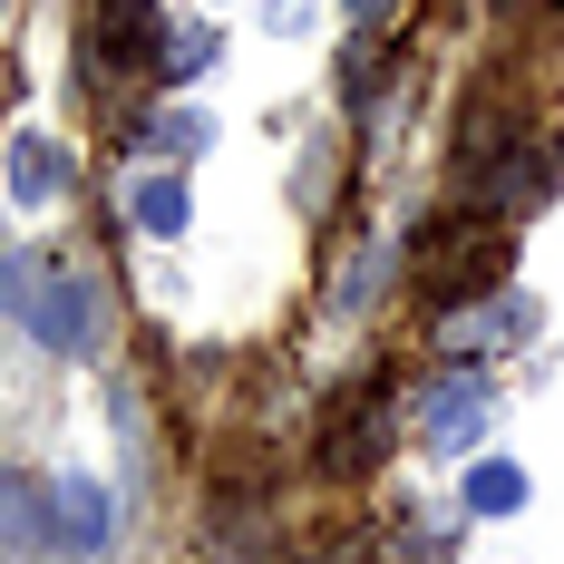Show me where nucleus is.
I'll return each instance as SVG.
<instances>
[{"mask_svg": "<svg viewBox=\"0 0 564 564\" xmlns=\"http://www.w3.org/2000/svg\"><path fill=\"white\" fill-rule=\"evenodd\" d=\"M0 312L50 350H98V282L58 253H0Z\"/></svg>", "mask_w": 564, "mask_h": 564, "instance_id": "1", "label": "nucleus"}, {"mask_svg": "<svg viewBox=\"0 0 564 564\" xmlns=\"http://www.w3.org/2000/svg\"><path fill=\"white\" fill-rule=\"evenodd\" d=\"M50 545L58 555H78V564H98L117 545V497L98 487V477H50Z\"/></svg>", "mask_w": 564, "mask_h": 564, "instance_id": "2", "label": "nucleus"}, {"mask_svg": "<svg viewBox=\"0 0 564 564\" xmlns=\"http://www.w3.org/2000/svg\"><path fill=\"white\" fill-rule=\"evenodd\" d=\"M487 409H497V390H487L477 370L438 380V390H429V409H419V438H429V457H467V448H477V429H487Z\"/></svg>", "mask_w": 564, "mask_h": 564, "instance_id": "3", "label": "nucleus"}, {"mask_svg": "<svg viewBox=\"0 0 564 564\" xmlns=\"http://www.w3.org/2000/svg\"><path fill=\"white\" fill-rule=\"evenodd\" d=\"M58 195H68V147L40 137V127H30V137H10V205H30V215H40V205H58Z\"/></svg>", "mask_w": 564, "mask_h": 564, "instance_id": "4", "label": "nucleus"}, {"mask_svg": "<svg viewBox=\"0 0 564 564\" xmlns=\"http://www.w3.org/2000/svg\"><path fill=\"white\" fill-rule=\"evenodd\" d=\"M525 332H535V302H525V292H497L487 312H448V322H438L448 350H507V340H525Z\"/></svg>", "mask_w": 564, "mask_h": 564, "instance_id": "5", "label": "nucleus"}, {"mask_svg": "<svg viewBox=\"0 0 564 564\" xmlns=\"http://www.w3.org/2000/svg\"><path fill=\"white\" fill-rule=\"evenodd\" d=\"M127 225L156 234V243H175V234L195 225V195H185L175 175H137V185H127Z\"/></svg>", "mask_w": 564, "mask_h": 564, "instance_id": "6", "label": "nucleus"}, {"mask_svg": "<svg viewBox=\"0 0 564 564\" xmlns=\"http://www.w3.org/2000/svg\"><path fill=\"white\" fill-rule=\"evenodd\" d=\"M380 448H390V399H370L360 419H340V429H332V477H370Z\"/></svg>", "mask_w": 564, "mask_h": 564, "instance_id": "7", "label": "nucleus"}, {"mask_svg": "<svg viewBox=\"0 0 564 564\" xmlns=\"http://www.w3.org/2000/svg\"><path fill=\"white\" fill-rule=\"evenodd\" d=\"M525 507V467L516 457H477L467 467V516H516Z\"/></svg>", "mask_w": 564, "mask_h": 564, "instance_id": "8", "label": "nucleus"}, {"mask_svg": "<svg viewBox=\"0 0 564 564\" xmlns=\"http://www.w3.org/2000/svg\"><path fill=\"white\" fill-rule=\"evenodd\" d=\"M0 525H10V545H50V487L40 477H0Z\"/></svg>", "mask_w": 564, "mask_h": 564, "instance_id": "9", "label": "nucleus"}, {"mask_svg": "<svg viewBox=\"0 0 564 564\" xmlns=\"http://www.w3.org/2000/svg\"><path fill=\"white\" fill-rule=\"evenodd\" d=\"M156 58H166L156 78H175V88H185V78H205V68H215V30H195V20H166V30H156Z\"/></svg>", "mask_w": 564, "mask_h": 564, "instance_id": "10", "label": "nucleus"}, {"mask_svg": "<svg viewBox=\"0 0 564 564\" xmlns=\"http://www.w3.org/2000/svg\"><path fill=\"white\" fill-rule=\"evenodd\" d=\"M147 147H156V156H205V147H215V127H205L195 108H166L156 127H147Z\"/></svg>", "mask_w": 564, "mask_h": 564, "instance_id": "11", "label": "nucleus"}, {"mask_svg": "<svg viewBox=\"0 0 564 564\" xmlns=\"http://www.w3.org/2000/svg\"><path fill=\"white\" fill-rule=\"evenodd\" d=\"M555 185H564V127L535 137V156H525V175H516V205H535V195H555Z\"/></svg>", "mask_w": 564, "mask_h": 564, "instance_id": "12", "label": "nucleus"}, {"mask_svg": "<svg viewBox=\"0 0 564 564\" xmlns=\"http://www.w3.org/2000/svg\"><path fill=\"white\" fill-rule=\"evenodd\" d=\"M312 10H322V0H263V30H273V40H302Z\"/></svg>", "mask_w": 564, "mask_h": 564, "instance_id": "13", "label": "nucleus"}, {"mask_svg": "<svg viewBox=\"0 0 564 564\" xmlns=\"http://www.w3.org/2000/svg\"><path fill=\"white\" fill-rule=\"evenodd\" d=\"M340 10H350V20H360V30H380V20H390L399 0H340Z\"/></svg>", "mask_w": 564, "mask_h": 564, "instance_id": "14", "label": "nucleus"}, {"mask_svg": "<svg viewBox=\"0 0 564 564\" xmlns=\"http://www.w3.org/2000/svg\"><path fill=\"white\" fill-rule=\"evenodd\" d=\"M215 10H225V0H215Z\"/></svg>", "mask_w": 564, "mask_h": 564, "instance_id": "15", "label": "nucleus"}, {"mask_svg": "<svg viewBox=\"0 0 564 564\" xmlns=\"http://www.w3.org/2000/svg\"><path fill=\"white\" fill-rule=\"evenodd\" d=\"M0 10H10V0H0Z\"/></svg>", "mask_w": 564, "mask_h": 564, "instance_id": "16", "label": "nucleus"}]
</instances>
